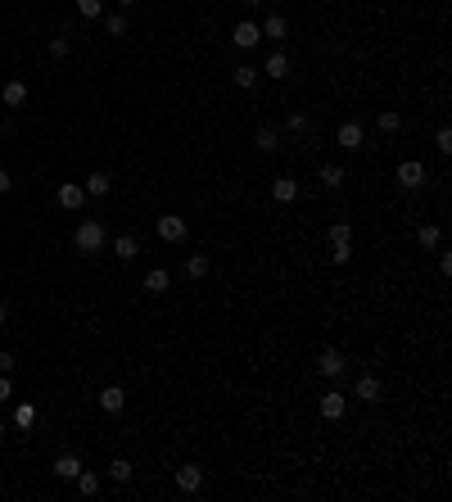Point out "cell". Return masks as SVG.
I'll list each match as a JSON object with an SVG mask.
<instances>
[{
    "mask_svg": "<svg viewBox=\"0 0 452 502\" xmlns=\"http://www.w3.org/2000/svg\"><path fill=\"white\" fill-rule=\"evenodd\" d=\"M72 244H77V253H100L104 244H109L104 222H95V217H82L77 231H72Z\"/></svg>",
    "mask_w": 452,
    "mask_h": 502,
    "instance_id": "obj_1",
    "label": "cell"
},
{
    "mask_svg": "<svg viewBox=\"0 0 452 502\" xmlns=\"http://www.w3.org/2000/svg\"><path fill=\"white\" fill-rule=\"evenodd\" d=\"M331 263L335 267H348L353 263V227L348 222H335L331 227Z\"/></svg>",
    "mask_w": 452,
    "mask_h": 502,
    "instance_id": "obj_2",
    "label": "cell"
},
{
    "mask_svg": "<svg viewBox=\"0 0 452 502\" xmlns=\"http://www.w3.org/2000/svg\"><path fill=\"white\" fill-rule=\"evenodd\" d=\"M154 231H158V240L163 244H181L190 236V227H186V217H177V213H167V217H158L154 222Z\"/></svg>",
    "mask_w": 452,
    "mask_h": 502,
    "instance_id": "obj_3",
    "label": "cell"
},
{
    "mask_svg": "<svg viewBox=\"0 0 452 502\" xmlns=\"http://www.w3.org/2000/svg\"><path fill=\"white\" fill-rule=\"evenodd\" d=\"M231 45H236V50H253V45H263V28H258V23H249V18H240L236 28H231Z\"/></svg>",
    "mask_w": 452,
    "mask_h": 502,
    "instance_id": "obj_4",
    "label": "cell"
},
{
    "mask_svg": "<svg viewBox=\"0 0 452 502\" xmlns=\"http://www.w3.org/2000/svg\"><path fill=\"white\" fill-rule=\"evenodd\" d=\"M394 177H398L402 190H421V186H425V163H417V158H402Z\"/></svg>",
    "mask_w": 452,
    "mask_h": 502,
    "instance_id": "obj_5",
    "label": "cell"
},
{
    "mask_svg": "<svg viewBox=\"0 0 452 502\" xmlns=\"http://www.w3.org/2000/svg\"><path fill=\"white\" fill-rule=\"evenodd\" d=\"M348 408V394H339V389H326L321 398H316V412H321V421H339Z\"/></svg>",
    "mask_w": 452,
    "mask_h": 502,
    "instance_id": "obj_6",
    "label": "cell"
},
{
    "mask_svg": "<svg viewBox=\"0 0 452 502\" xmlns=\"http://www.w3.org/2000/svg\"><path fill=\"white\" fill-rule=\"evenodd\" d=\"M316 371H321L326 381H339V376H344V353H339V349H321V353H316Z\"/></svg>",
    "mask_w": 452,
    "mask_h": 502,
    "instance_id": "obj_7",
    "label": "cell"
},
{
    "mask_svg": "<svg viewBox=\"0 0 452 502\" xmlns=\"http://www.w3.org/2000/svg\"><path fill=\"white\" fill-rule=\"evenodd\" d=\"M55 204H59V208H68V213H77V208L87 204V190H82L77 181H64V186L55 190Z\"/></svg>",
    "mask_w": 452,
    "mask_h": 502,
    "instance_id": "obj_8",
    "label": "cell"
},
{
    "mask_svg": "<svg viewBox=\"0 0 452 502\" xmlns=\"http://www.w3.org/2000/svg\"><path fill=\"white\" fill-rule=\"evenodd\" d=\"M177 489H181V493H199V489H204V466H194V462L177 466Z\"/></svg>",
    "mask_w": 452,
    "mask_h": 502,
    "instance_id": "obj_9",
    "label": "cell"
},
{
    "mask_svg": "<svg viewBox=\"0 0 452 502\" xmlns=\"http://www.w3.org/2000/svg\"><path fill=\"white\" fill-rule=\"evenodd\" d=\"M335 141L344 145V150H362V145H366V131H362V122H339Z\"/></svg>",
    "mask_w": 452,
    "mask_h": 502,
    "instance_id": "obj_10",
    "label": "cell"
},
{
    "mask_svg": "<svg viewBox=\"0 0 452 502\" xmlns=\"http://www.w3.org/2000/svg\"><path fill=\"white\" fill-rule=\"evenodd\" d=\"M136 253H140V240L131 236V231H122V236L114 240V258L118 263H136Z\"/></svg>",
    "mask_w": 452,
    "mask_h": 502,
    "instance_id": "obj_11",
    "label": "cell"
},
{
    "mask_svg": "<svg viewBox=\"0 0 452 502\" xmlns=\"http://www.w3.org/2000/svg\"><path fill=\"white\" fill-rule=\"evenodd\" d=\"M353 398H358V403H380V376H358Z\"/></svg>",
    "mask_w": 452,
    "mask_h": 502,
    "instance_id": "obj_12",
    "label": "cell"
},
{
    "mask_svg": "<svg viewBox=\"0 0 452 502\" xmlns=\"http://www.w3.org/2000/svg\"><path fill=\"white\" fill-rule=\"evenodd\" d=\"M0 100H5V109H23V104H28V82H23V77L5 82V91H0Z\"/></svg>",
    "mask_w": 452,
    "mask_h": 502,
    "instance_id": "obj_13",
    "label": "cell"
},
{
    "mask_svg": "<svg viewBox=\"0 0 452 502\" xmlns=\"http://www.w3.org/2000/svg\"><path fill=\"white\" fill-rule=\"evenodd\" d=\"M167 290H172L167 267H150V272H145V295H167Z\"/></svg>",
    "mask_w": 452,
    "mask_h": 502,
    "instance_id": "obj_14",
    "label": "cell"
},
{
    "mask_svg": "<svg viewBox=\"0 0 452 502\" xmlns=\"http://www.w3.org/2000/svg\"><path fill=\"white\" fill-rule=\"evenodd\" d=\"M82 190H87V200H104V195L114 190V177H109V173H91L87 181H82Z\"/></svg>",
    "mask_w": 452,
    "mask_h": 502,
    "instance_id": "obj_15",
    "label": "cell"
},
{
    "mask_svg": "<svg viewBox=\"0 0 452 502\" xmlns=\"http://www.w3.org/2000/svg\"><path fill=\"white\" fill-rule=\"evenodd\" d=\"M100 408H104L109 416H118L122 408H127V394H122V385H104V389H100Z\"/></svg>",
    "mask_w": 452,
    "mask_h": 502,
    "instance_id": "obj_16",
    "label": "cell"
},
{
    "mask_svg": "<svg viewBox=\"0 0 452 502\" xmlns=\"http://www.w3.org/2000/svg\"><path fill=\"white\" fill-rule=\"evenodd\" d=\"M272 200H276V204H294V200H299V181H294V177H276V181H272Z\"/></svg>",
    "mask_w": 452,
    "mask_h": 502,
    "instance_id": "obj_17",
    "label": "cell"
},
{
    "mask_svg": "<svg viewBox=\"0 0 452 502\" xmlns=\"http://www.w3.org/2000/svg\"><path fill=\"white\" fill-rule=\"evenodd\" d=\"M253 145H258L263 154H276V150H280V131L272 127V122H263V127L253 131Z\"/></svg>",
    "mask_w": 452,
    "mask_h": 502,
    "instance_id": "obj_18",
    "label": "cell"
},
{
    "mask_svg": "<svg viewBox=\"0 0 452 502\" xmlns=\"http://www.w3.org/2000/svg\"><path fill=\"white\" fill-rule=\"evenodd\" d=\"M258 72H267V77H276V82H285V77H290V59H285V50H272Z\"/></svg>",
    "mask_w": 452,
    "mask_h": 502,
    "instance_id": "obj_19",
    "label": "cell"
},
{
    "mask_svg": "<svg viewBox=\"0 0 452 502\" xmlns=\"http://www.w3.org/2000/svg\"><path fill=\"white\" fill-rule=\"evenodd\" d=\"M77 471H82L77 452H59V457H55V475H59V480H77Z\"/></svg>",
    "mask_w": 452,
    "mask_h": 502,
    "instance_id": "obj_20",
    "label": "cell"
},
{
    "mask_svg": "<svg viewBox=\"0 0 452 502\" xmlns=\"http://www.w3.org/2000/svg\"><path fill=\"white\" fill-rule=\"evenodd\" d=\"M258 77H263V72L253 68V64H240L236 72H231V82H236L240 91H253V87H258Z\"/></svg>",
    "mask_w": 452,
    "mask_h": 502,
    "instance_id": "obj_21",
    "label": "cell"
},
{
    "mask_svg": "<svg viewBox=\"0 0 452 502\" xmlns=\"http://www.w3.org/2000/svg\"><path fill=\"white\" fill-rule=\"evenodd\" d=\"M72 484H77V493H82V498H95V493H100V475L87 471V466L77 471V480H72Z\"/></svg>",
    "mask_w": 452,
    "mask_h": 502,
    "instance_id": "obj_22",
    "label": "cell"
},
{
    "mask_svg": "<svg viewBox=\"0 0 452 502\" xmlns=\"http://www.w3.org/2000/svg\"><path fill=\"white\" fill-rule=\"evenodd\" d=\"M375 127H380L385 136H398V131H402V114H394V109H380V114H375Z\"/></svg>",
    "mask_w": 452,
    "mask_h": 502,
    "instance_id": "obj_23",
    "label": "cell"
},
{
    "mask_svg": "<svg viewBox=\"0 0 452 502\" xmlns=\"http://www.w3.org/2000/svg\"><path fill=\"white\" fill-rule=\"evenodd\" d=\"M316 181H321L326 190H339V186H344V168H339V163H326L321 173H316Z\"/></svg>",
    "mask_w": 452,
    "mask_h": 502,
    "instance_id": "obj_24",
    "label": "cell"
},
{
    "mask_svg": "<svg viewBox=\"0 0 452 502\" xmlns=\"http://www.w3.org/2000/svg\"><path fill=\"white\" fill-rule=\"evenodd\" d=\"M131 475H136V466H131V462H127V457H114V462H109V480H118V484H127V480H131Z\"/></svg>",
    "mask_w": 452,
    "mask_h": 502,
    "instance_id": "obj_25",
    "label": "cell"
},
{
    "mask_svg": "<svg viewBox=\"0 0 452 502\" xmlns=\"http://www.w3.org/2000/svg\"><path fill=\"white\" fill-rule=\"evenodd\" d=\"M285 32L290 28H285V18H280V14H272V18L263 23V41H285Z\"/></svg>",
    "mask_w": 452,
    "mask_h": 502,
    "instance_id": "obj_26",
    "label": "cell"
},
{
    "mask_svg": "<svg viewBox=\"0 0 452 502\" xmlns=\"http://www.w3.org/2000/svg\"><path fill=\"white\" fill-rule=\"evenodd\" d=\"M186 276H190V280H204V276H209V253H190V258H186Z\"/></svg>",
    "mask_w": 452,
    "mask_h": 502,
    "instance_id": "obj_27",
    "label": "cell"
},
{
    "mask_svg": "<svg viewBox=\"0 0 452 502\" xmlns=\"http://www.w3.org/2000/svg\"><path fill=\"white\" fill-rule=\"evenodd\" d=\"M417 244H421V249H439V244H443V231H439V227H430V222H425V227L417 231Z\"/></svg>",
    "mask_w": 452,
    "mask_h": 502,
    "instance_id": "obj_28",
    "label": "cell"
},
{
    "mask_svg": "<svg viewBox=\"0 0 452 502\" xmlns=\"http://www.w3.org/2000/svg\"><path fill=\"white\" fill-rule=\"evenodd\" d=\"M14 425H18V430H32V425H36V403H18V408H14Z\"/></svg>",
    "mask_w": 452,
    "mask_h": 502,
    "instance_id": "obj_29",
    "label": "cell"
},
{
    "mask_svg": "<svg viewBox=\"0 0 452 502\" xmlns=\"http://www.w3.org/2000/svg\"><path fill=\"white\" fill-rule=\"evenodd\" d=\"M104 32L109 36H127V14H109L104 18Z\"/></svg>",
    "mask_w": 452,
    "mask_h": 502,
    "instance_id": "obj_30",
    "label": "cell"
},
{
    "mask_svg": "<svg viewBox=\"0 0 452 502\" xmlns=\"http://www.w3.org/2000/svg\"><path fill=\"white\" fill-rule=\"evenodd\" d=\"M77 14L82 18H100L104 14V0H77Z\"/></svg>",
    "mask_w": 452,
    "mask_h": 502,
    "instance_id": "obj_31",
    "label": "cell"
},
{
    "mask_svg": "<svg viewBox=\"0 0 452 502\" xmlns=\"http://www.w3.org/2000/svg\"><path fill=\"white\" fill-rule=\"evenodd\" d=\"M434 150H439V154H452V131H448V127L434 131Z\"/></svg>",
    "mask_w": 452,
    "mask_h": 502,
    "instance_id": "obj_32",
    "label": "cell"
},
{
    "mask_svg": "<svg viewBox=\"0 0 452 502\" xmlns=\"http://www.w3.org/2000/svg\"><path fill=\"white\" fill-rule=\"evenodd\" d=\"M308 122H312L308 114H290L285 118V131H308Z\"/></svg>",
    "mask_w": 452,
    "mask_h": 502,
    "instance_id": "obj_33",
    "label": "cell"
},
{
    "mask_svg": "<svg viewBox=\"0 0 452 502\" xmlns=\"http://www.w3.org/2000/svg\"><path fill=\"white\" fill-rule=\"evenodd\" d=\"M68 50H72V45H68V36H50V55H55V59H64Z\"/></svg>",
    "mask_w": 452,
    "mask_h": 502,
    "instance_id": "obj_34",
    "label": "cell"
},
{
    "mask_svg": "<svg viewBox=\"0 0 452 502\" xmlns=\"http://www.w3.org/2000/svg\"><path fill=\"white\" fill-rule=\"evenodd\" d=\"M14 366H18V358H14V353H9V349H0V376H9V371H14Z\"/></svg>",
    "mask_w": 452,
    "mask_h": 502,
    "instance_id": "obj_35",
    "label": "cell"
},
{
    "mask_svg": "<svg viewBox=\"0 0 452 502\" xmlns=\"http://www.w3.org/2000/svg\"><path fill=\"white\" fill-rule=\"evenodd\" d=\"M439 272H443V276H448V272H452V253H448V249H443V244H439Z\"/></svg>",
    "mask_w": 452,
    "mask_h": 502,
    "instance_id": "obj_36",
    "label": "cell"
},
{
    "mask_svg": "<svg viewBox=\"0 0 452 502\" xmlns=\"http://www.w3.org/2000/svg\"><path fill=\"white\" fill-rule=\"evenodd\" d=\"M9 190H14V177H9L5 168H0V195H9Z\"/></svg>",
    "mask_w": 452,
    "mask_h": 502,
    "instance_id": "obj_37",
    "label": "cell"
},
{
    "mask_svg": "<svg viewBox=\"0 0 452 502\" xmlns=\"http://www.w3.org/2000/svg\"><path fill=\"white\" fill-rule=\"evenodd\" d=\"M9 394H14V385H9V376H0V403H5Z\"/></svg>",
    "mask_w": 452,
    "mask_h": 502,
    "instance_id": "obj_38",
    "label": "cell"
},
{
    "mask_svg": "<svg viewBox=\"0 0 452 502\" xmlns=\"http://www.w3.org/2000/svg\"><path fill=\"white\" fill-rule=\"evenodd\" d=\"M5 322H9V308H5V303H0V330H5Z\"/></svg>",
    "mask_w": 452,
    "mask_h": 502,
    "instance_id": "obj_39",
    "label": "cell"
},
{
    "mask_svg": "<svg viewBox=\"0 0 452 502\" xmlns=\"http://www.w3.org/2000/svg\"><path fill=\"white\" fill-rule=\"evenodd\" d=\"M118 5H122V9H131V5H136V0H118Z\"/></svg>",
    "mask_w": 452,
    "mask_h": 502,
    "instance_id": "obj_40",
    "label": "cell"
},
{
    "mask_svg": "<svg viewBox=\"0 0 452 502\" xmlns=\"http://www.w3.org/2000/svg\"><path fill=\"white\" fill-rule=\"evenodd\" d=\"M244 5H267V0H244Z\"/></svg>",
    "mask_w": 452,
    "mask_h": 502,
    "instance_id": "obj_41",
    "label": "cell"
},
{
    "mask_svg": "<svg viewBox=\"0 0 452 502\" xmlns=\"http://www.w3.org/2000/svg\"><path fill=\"white\" fill-rule=\"evenodd\" d=\"M0 435H5V421H0Z\"/></svg>",
    "mask_w": 452,
    "mask_h": 502,
    "instance_id": "obj_42",
    "label": "cell"
}]
</instances>
